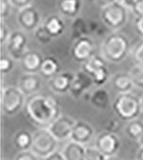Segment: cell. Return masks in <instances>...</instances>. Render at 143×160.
I'll return each instance as SVG.
<instances>
[{
	"mask_svg": "<svg viewBox=\"0 0 143 160\" xmlns=\"http://www.w3.org/2000/svg\"><path fill=\"white\" fill-rule=\"evenodd\" d=\"M33 35L37 42H39L40 44H44V45L49 44L53 39V37L49 34V32L45 29V27L43 26V24H40L35 30H34Z\"/></svg>",
	"mask_w": 143,
	"mask_h": 160,
	"instance_id": "obj_28",
	"label": "cell"
},
{
	"mask_svg": "<svg viewBox=\"0 0 143 160\" xmlns=\"http://www.w3.org/2000/svg\"><path fill=\"white\" fill-rule=\"evenodd\" d=\"M42 24L53 38L60 36L65 30V23L58 15H50L44 20Z\"/></svg>",
	"mask_w": 143,
	"mask_h": 160,
	"instance_id": "obj_20",
	"label": "cell"
},
{
	"mask_svg": "<svg viewBox=\"0 0 143 160\" xmlns=\"http://www.w3.org/2000/svg\"><path fill=\"white\" fill-rule=\"evenodd\" d=\"M92 85H94V82H93V79L90 75H88L83 70H80L74 75V79H73L69 94L73 98L78 99L82 95H84V93H86L92 87Z\"/></svg>",
	"mask_w": 143,
	"mask_h": 160,
	"instance_id": "obj_16",
	"label": "cell"
},
{
	"mask_svg": "<svg viewBox=\"0 0 143 160\" xmlns=\"http://www.w3.org/2000/svg\"><path fill=\"white\" fill-rule=\"evenodd\" d=\"M110 81H111L112 88L118 94L131 92L133 87H134V84L132 82V79L129 73H123V72L116 73L111 77Z\"/></svg>",
	"mask_w": 143,
	"mask_h": 160,
	"instance_id": "obj_18",
	"label": "cell"
},
{
	"mask_svg": "<svg viewBox=\"0 0 143 160\" xmlns=\"http://www.w3.org/2000/svg\"><path fill=\"white\" fill-rule=\"evenodd\" d=\"M44 57L41 53L35 50H27L20 60L21 67L25 73L40 72Z\"/></svg>",
	"mask_w": 143,
	"mask_h": 160,
	"instance_id": "obj_17",
	"label": "cell"
},
{
	"mask_svg": "<svg viewBox=\"0 0 143 160\" xmlns=\"http://www.w3.org/2000/svg\"><path fill=\"white\" fill-rule=\"evenodd\" d=\"M33 142V134L27 130H19L13 137V143L19 151L30 150Z\"/></svg>",
	"mask_w": 143,
	"mask_h": 160,
	"instance_id": "obj_23",
	"label": "cell"
},
{
	"mask_svg": "<svg viewBox=\"0 0 143 160\" xmlns=\"http://www.w3.org/2000/svg\"><path fill=\"white\" fill-rule=\"evenodd\" d=\"M57 7L64 16L76 18L81 9V0H58Z\"/></svg>",
	"mask_w": 143,
	"mask_h": 160,
	"instance_id": "obj_21",
	"label": "cell"
},
{
	"mask_svg": "<svg viewBox=\"0 0 143 160\" xmlns=\"http://www.w3.org/2000/svg\"><path fill=\"white\" fill-rule=\"evenodd\" d=\"M117 1H120V0H94V2L96 3L97 6L101 9L108 6V5H110V4L115 3Z\"/></svg>",
	"mask_w": 143,
	"mask_h": 160,
	"instance_id": "obj_40",
	"label": "cell"
},
{
	"mask_svg": "<svg viewBox=\"0 0 143 160\" xmlns=\"http://www.w3.org/2000/svg\"><path fill=\"white\" fill-rule=\"evenodd\" d=\"M82 70L93 79L94 85L98 87L103 86L110 77V72L107 66V61L102 55H93L86 62L83 63Z\"/></svg>",
	"mask_w": 143,
	"mask_h": 160,
	"instance_id": "obj_7",
	"label": "cell"
},
{
	"mask_svg": "<svg viewBox=\"0 0 143 160\" xmlns=\"http://www.w3.org/2000/svg\"><path fill=\"white\" fill-rule=\"evenodd\" d=\"M128 73H129L130 77L132 79L134 87L143 89V66L136 64L129 70Z\"/></svg>",
	"mask_w": 143,
	"mask_h": 160,
	"instance_id": "obj_27",
	"label": "cell"
},
{
	"mask_svg": "<svg viewBox=\"0 0 143 160\" xmlns=\"http://www.w3.org/2000/svg\"><path fill=\"white\" fill-rule=\"evenodd\" d=\"M134 27L136 30V33L140 37H143V16L142 17H136L134 21Z\"/></svg>",
	"mask_w": 143,
	"mask_h": 160,
	"instance_id": "obj_38",
	"label": "cell"
},
{
	"mask_svg": "<svg viewBox=\"0 0 143 160\" xmlns=\"http://www.w3.org/2000/svg\"><path fill=\"white\" fill-rule=\"evenodd\" d=\"M43 160H65V157H64L62 151L56 150V151H54L50 155H48V156L45 157Z\"/></svg>",
	"mask_w": 143,
	"mask_h": 160,
	"instance_id": "obj_39",
	"label": "cell"
},
{
	"mask_svg": "<svg viewBox=\"0 0 143 160\" xmlns=\"http://www.w3.org/2000/svg\"><path fill=\"white\" fill-rule=\"evenodd\" d=\"M17 24L25 31H34L41 24L40 13L32 5L19 9L16 17Z\"/></svg>",
	"mask_w": 143,
	"mask_h": 160,
	"instance_id": "obj_12",
	"label": "cell"
},
{
	"mask_svg": "<svg viewBox=\"0 0 143 160\" xmlns=\"http://www.w3.org/2000/svg\"><path fill=\"white\" fill-rule=\"evenodd\" d=\"M120 138L114 132L104 130L97 135L94 145L106 157L115 156L120 149Z\"/></svg>",
	"mask_w": 143,
	"mask_h": 160,
	"instance_id": "obj_10",
	"label": "cell"
},
{
	"mask_svg": "<svg viewBox=\"0 0 143 160\" xmlns=\"http://www.w3.org/2000/svg\"><path fill=\"white\" fill-rule=\"evenodd\" d=\"M14 67V60L10 56L0 57V72L2 75H6L12 71Z\"/></svg>",
	"mask_w": 143,
	"mask_h": 160,
	"instance_id": "obj_30",
	"label": "cell"
},
{
	"mask_svg": "<svg viewBox=\"0 0 143 160\" xmlns=\"http://www.w3.org/2000/svg\"><path fill=\"white\" fill-rule=\"evenodd\" d=\"M25 109L32 121L46 127L61 115L60 105L55 98L49 95L35 94L28 97Z\"/></svg>",
	"mask_w": 143,
	"mask_h": 160,
	"instance_id": "obj_1",
	"label": "cell"
},
{
	"mask_svg": "<svg viewBox=\"0 0 143 160\" xmlns=\"http://www.w3.org/2000/svg\"><path fill=\"white\" fill-rule=\"evenodd\" d=\"M10 33L11 32H9L7 25L3 21L0 22V44L1 45L6 44L9 36H10Z\"/></svg>",
	"mask_w": 143,
	"mask_h": 160,
	"instance_id": "obj_34",
	"label": "cell"
},
{
	"mask_svg": "<svg viewBox=\"0 0 143 160\" xmlns=\"http://www.w3.org/2000/svg\"><path fill=\"white\" fill-rule=\"evenodd\" d=\"M136 159L137 160H143V147H141V146L139 149H138V151L136 153Z\"/></svg>",
	"mask_w": 143,
	"mask_h": 160,
	"instance_id": "obj_42",
	"label": "cell"
},
{
	"mask_svg": "<svg viewBox=\"0 0 143 160\" xmlns=\"http://www.w3.org/2000/svg\"><path fill=\"white\" fill-rule=\"evenodd\" d=\"M72 30V38L75 40L77 38H80L82 36H87L89 35V30H88V22L84 18L77 16L73 19V22L71 25Z\"/></svg>",
	"mask_w": 143,
	"mask_h": 160,
	"instance_id": "obj_26",
	"label": "cell"
},
{
	"mask_svg": "<svg viewBox=\"0 0 143 160\" xmlns=\"http://www.w3.org/2000/svg\"><path fill=\"white\" fill-rule=\"evenodd\" d=\"M106 160H121L119 157H117L116 156V155H115V156H111V157H107L106 158Z\"/></svg>",
	"mask_w": 143,
	"mask_h": 160,
	"instance_id": "obj_43",
	"label": "cell"
},
{
	"mask_svg": "<svg viewBox=\"0 0 143 160\" xmlns=\"http://www.w3.org/2000/svg\"><path fill=\"white\" fill-rule=\"evenodd\" d=\"M113 112L121 121H130L139 117L142 112L141 100L131 92L118 94L112 103Z\"/></svg>",
	"mask_w": 143,
	"mask_h": 160,
	"instance_id": "obj_3",
	"label": "cell"
},
{
	"mask_svg": "<svg viewBox=\"0 0 143 160\" xmlns=\"http://www.w3.org/2000/svg\"><path fill=\"white\" fill-rule=\"evenodd\" d=\"M14 160H39V157L31 150H25V151H19L14 157Z\"/></svg>",
	"mask_w": 143,
	"mask_h": 160,
	"instance_id": "obj_33",
	"label": "cell"
},
{
	"mask_svg": "<svg viewBox=\"0 0 143 160\" xmlns=\"http://www.w3.org/2000/svg\"><path fill=\"white\" fill-rule=\"evenodd\" d=\"M106 156L95 145L86 146V160H106Z\"/></svg>",
	"mask_w": 143,
	"mask_h": 160,
	"instance_id": "obj_29",
	"label": "cell"
},
{
	"mask_svg": "<svg viewBox=\"0 0 143 160\" xmlns=\"http://www.w3.org/2000/svg\"><path fill=\"white\" fill-rule=\"evenodd\" d=\"M59 141L53 136L48 128H39L33 133L31 151L39 158L44 159L54 151H56Z\"/></svg>",
	"mask_w": 143,
	"mask_h": 160,
	"instance_id": "obj_6",
	"label": "cell"
},
{
	"mask_svg": "<svg viewBox=\"0 0 143 160\" xmlns=\"http://www.w3.org/2000/svg\"><path fill=\"white\" fill-rule=\"evenodd\" d=\"M75 122L76 120H74L71 116L61 114L47 128L59 142H63L70 140Z\"/></svg>",
	"mask_w": 143,
	"mask_h": 160,
	"instance_id": "obj_9",
	"label": "cell"
},
{
	"mask_svg": "<svg viewBox=\"0 0 143 160\" xmlns=\"http://www.w3.org/2000/svg\"><path fill=\"white\" fill-rule=\"evenodd\" d=\"M140 100H141V108H142V112H143V96L140 98Z\"/></svg>",
	"mask_w": 143,
	"mask_h": 160,
	"instance_id": "obj_45",
	"label": "cell"
},
{
	"mask_svg": "<svg viewBox=\"0 0 143 160\" xmlns=\"http://www.w3.org/2000/svg\"><path fill=\"white\" fill-rule=\"evenodd\" d=\"M130 51V41L126 35L119 32L108 34L101 44V55L106 61L120 63Z\"/></svg>",
	"mask_w": 143,
	"mask_h": 160,
	"instance_id": "obj_2",
	"label": "cell"
},
{
	"mask_svg": "<svg viewBox=\"0 0 143 160\" xmlns=\"http://www.w3.org/2000/svg\"><path fill=\"white\" fill-rule=\"evenodd\" d=\"M120 1L124 4L128 9H131L133 5H134V3L136 2V0H120Z\"/></svg>",
	"mask_w": 143,
	"mask_h": 160,
	"instance_id": "obj_41",
	"label": "cell"
},
{
	"mask_svg": "<svg viewBox=\"0 0 143 160\" xmlns=\"http://www.w3.org/2000/svg\"><path fill=\"white\" fill-rule=\"evenodd\" d=\"M100 18L105 26L117 31L127 22L128 8L121 1H117L102 8L100 11Z\"/></svg>",
	"mask_w": 143,
	"mask_h": 160,
	"instance_id": "obj_5",
	"label": "cell"
},
{
	"mask_svg": "<svg viewBox=\"0 0 143 160\" xmlns=\"http://www.w3.org/2000/svg\"><path fill=\"white\" fill-rule=\"evenodd\" d=\"M12 7L13 6L10 0H0V19L1 21L10 15Z\"/></svg>",
	"mask_w": 143,
	"mask_h": 160,
	"instance_id": "obj_31",
	"label": "cell"
},
{
	"mask_svg": "<svg viewBox=\"0 0 143 160\" xmlns=\"http://www.w3.org/2000/svg\"><path fill=\"white\" fill-rule=\"evenodd\" d=\"M2 160H8V159H2Z\"/></svg>",
	"mask_w": 143,
	"mask_h": 160,
	"instance_id": "obj_46",
	"label": "cell"
},
{
	"mask_svg": "<svg viewBox=\"0 0 143 160\" xmlns=\"http://www.w3.org/2000/svg\"><path fill=\"white\" fill-rule=\"evenodd\" d=\"M89 102L93 107L104 110L108 107L110 102V94L105 88L98 87L89 96Z\"/></svg>",
	"mask_w": 143,
	"mask_h": 160,
	"instance_id": "obj_22",
	"label": "cell"
},
{
	"mask_svg": "<svg viewBox=\"0 0 143 160\" xmlns=\"http://www.w3.org/2000/svg\"><path fill=\"white\" fill-rule=\"evenodd\" d=\"M133 57L136 61V64L143 66V40H141L133 49Z\"/></svg>",
	"mask_w": 143,
	"mask_h": 160,
	"instance_id": "obj_32",
	"label": "cell"
},
{
	"mask_svg": "<svg viewBox=\"0 0 143 160\" xmlns=\"http://www.w3.org/2000/svg\"><path fill=\"white\" fill-rule=\"evenodd\" d=\"M135 160H137V159H135Z\"/></svg>",
	"mask_w": 143,
	"mask_h": 160,
	"instance_id": "obj_47",
	"label": "cell"
},
{
	"mask_svg": "<svg viewBox=\"0 0 143 160\" xmlns=\"http://www.w3.org/2000/svg\"><path fill=\"white\" fill-rule=\"evenodd\" d=\"M42 86V80L38 73H25L19 78L17 87L26 97H30L39 92Z\"/></svg>",
	"mask_w": 143,
	"mask_h": 160,
	"instance_id": "obj_15",
	"label": "cell"
},
{
	"mask_svg": "<svg viewBox=\"0 0 143 160\" xmlns=\"http://www.w3.org/2000/svg\"><path fill=\"white\" fill-rule=\"evenodd\" d=\"M60 72V63L54 56H46L44 57L40 73L42 76L46 78H52L56 74Z\"/></svg>",
	"mask_w": 143,
	"mask_h": 160,
	"instance_id": "obj_24",
	"label": "cell"
},
{
	"mask_svg": "<svg viewBox=\"0 0 143 160\" xmlns=\"http://www.w3.org/2000/svg\"><path fill=\"white\" fill-rule=\"evenodd\" d=\"M131 11L136 17H142L143 16V0H136V2L131 8Z\"/></svg>",
	"mask_w": 143,
	"mask_h": 160,
	"instance_id": "obj_35",
	"label": "cell"
},
{
	"mask_svg": "<svg viewBox=\"0 0 143 160\" xmlns=\"http://www.w3.org/2000/svg\"><path fill=\"white\" fill-rule=\"evenodd\" d=\"M124 132L129 139L138 141L143 134V120L136 118L128 121L125 125Z\"/></svg>",
	"mask_w": 143,
	"mask_h": 160,
	"instance_id": "obj_25",
	"label": "cell"
},
{
	"mask_svg": "<svg viewBox=\"0 0 143 160\" xmlns=\"http://www.w3.org/2000/svg\"><path fill=\"white\" fill-rule=\"evenodd\" d=\"M94 128L92 127L90 123L83 121V120H78L75 122L74 127H73L70 140L87 146L92 141L93 137H94Z\"/></svg>",
	"mask_w": 143,
	"mask_h": 160,
	"instance_id": "obj_13",
	"label": "cell"
},
{
	"mask_svg": "<svg viewBox=\"0 0 143 160\" xmlns=\"http://www.w3.org/2000/svg\"><path fill=\"white\" fill-rule=\"evenodd\" d=\"M74 75L75 73L72 72H59L55 76L49 79L48 86L55 94L62 95L69 93L73 79H74Z\"/></svg>",
	"mask_w": 143,
	"mask_h": 160,
	"instance_id": "obj_14",
	"label": "cell"
},
{
	"mask_svg": "<svg viewBox=\"0 0 143 160\" xmlns=\"http://www.w3.org/2000/svg\"><path fill=\"white\" fill-rule=\"evenodd\" d=\"M65 160H86V146L68 140L62 149Z\"/></svg>",
	"mask_w": 143,
	"mask_h": 160,
	"instance_id": "obj_19",
	"label": "cell"
},
{
	"mask_svg": "<svg viewBox=\"0 0 143 160\" xmlns=\"http://www.w3.org/2000/svg\"><path fill=\"white\" fill-rule=\"evenodd\" d=\"M95 55V43L89 36H82L74 40L71 47V56L75 61L84 63Z\"/></svg>",
	"mask_w": 143,
	"mask_h": 160,
	"instance_id": "obj_11",
	"label": "cell"
},
{
	"mask_svg": "<svg viewBox=\"0 0 143 160\" xmlns=\"http://www.w3.org/2000/svg\"><path fill=\"white\" fill-rule=\"evenodd\" d=\"M138 143H139V145L141 147H143V134H142V136L140 137V139L138 140Z\"/></svg>",
	"mask_w": 143,
	"mask_h": 160,
	"instance_id": "obj_44",
	"label": "cell"
},
{
	"mask_svg": "<svg viewBox=\"0 0 143 160\" xmlns=\"http://www.w3.org/2000/svg\"><path fill=\"white\" fill-rule=\"evenodd\" d=\"M10 2L13 7H15L19 10L31 5L32 0H10Z\"/></svg>",
	"mask_w": 143,
	"mask_h": 160,
	"instance_id": "obj_37",
	"label": "cell"
},
{
	"mask_svg": "<svg viewBox=\"0 0 143 160\" xmlns=\"http://www.w3.org/2000/svg\"><path fill=\"white\" fill-rule=\"evenodd\" d=\"M8 56L14 61H20L27 51V36L21 30H15L10 33L5 44Z\"/></svg>",
	"mask_w": 143,
	"mask_h": 160,
	"instance_id": "obj_8",
	"label": "cell"
},
{
	"mask_svg": "<svg viewBox=\"0 0 143 160\" xmlns=\"http://www.w3.org/2000/svg\"><path fill=\"white\" fill-rule=\"evenodd\" d=\"M26 104V96L17 86H7L1 89L0 106L5 116L17 114Z\"/></svg>",
	"mask_w": 143,
	"mask_h": 160,
	"instance_id": "obj_4",
	"label": "cell"
},
{
	"mask_svg": "<svg viewBox=\"0 0 143 160\" xmlns=\"http://www.w3.org/2000/svg\"><path fill=\"white\" fill-rule=\"evenodd\" d=\"M119 118H116V119H112L110 120L109 122L107 124V127H106V130L108 131H111V132H114L116 133L118 130H119L120 126H121V123L119 121Z\"/></svg>",
	"mask_w": 143,
	"mask_h": 160,
	"instance_id": "obj_36",
	"label": "cell"
}]
</instances>
